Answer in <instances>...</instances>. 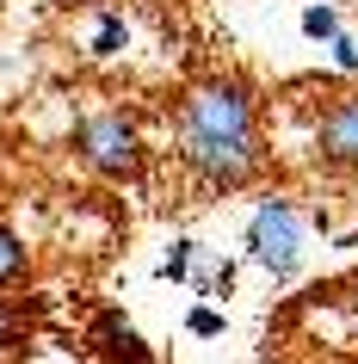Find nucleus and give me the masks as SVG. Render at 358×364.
Listing matches in <instances>:
<instances>
[{"label": "nucleus", "instance_id": "f257e3e1", "mask_svg": "<svg viewBox=\"0 0 358 364\" xmlns=\"http://www.w3.org/2000/svg\"><path fill=\"white\" fill-rule=\"evenodd\" d=\"M173 142L210 192H241L260 173V105L241 80H198L179 112H173Z\"/></svg>", "mask_w": 358, "mask_h": 364}, {"label": "nucleus", "instance_id": "f03ea898", "mask_svg": "<svg viewBox=\"0 0 358 364\" xmlns=\"http://www.w3.org/2000/svg\"><path fill=\"white\" fill-rule=\"evenodd\" d=\"M241 247L272 284H290L302 272V253H309V216H302V204L284 198V192L260 198L253 216H247V229H241Z\"/></svg>", "mask_w": 358, "mask_h": 364}, {"label": "nucleus", "instance_id": "7ed1b4c3", "mask_svg": "<svg viewBox=\"0 0 358 364\" xmlns=\"http://www.w3.org/2000/svg\"><path fill=\"white\" fill-rule=\"evenodd\" d=\"M75 149L80 161L99 173V179H112V186H136L142 167H149V149H142V130H136L130 112H93L75 124Z\"/></svg>", "mask_w": 358, "mask_h": 364}, {"label": "nucleus", "instance_id": "20e7f679", "mask_svg": "<svg viewBox=\"0 0 358 364\" xmlns=\"http://www.w3.org/2000/svg\"><path fill=\"white\" fill-rule=\"evenodd\" d=\"M315 154L339 173H358V93H339L315 117Z\"/></svg>", "mask_w": 358, "mask_h": 364}, {"label": "nucleus", "instance_id": "39448f33", "mask_svg": "<svg viewBox=\"0 0 358 364\" xmlns=\"http://www.w3.org/2000/svg\"><path fill=\"white\" fill-rule=\"evenodd\" d=\"M93 346H99L112 364H154V352L142 346V333L130 327L124 309H99V315H93Z\"/></svg>", "mask_w": 358, "mask_h": 364}, {"label": "nucleus", "instance_id": "423d86ee", "mask_svg": "<svg viewBox=\"0 0 358 364\" xmlns=\"http://www.w3.org/2000/svg\"><path fill=\"white\" fill-rule=\"evenodd\" d=\"M191 259H198V241H191V235H179V241L161 253L154 278H161V284H191Z\"/></svg>", "mask_w": 358, "mask_h": 364}, {"label": "nucleus", "instance_id": "0eeeda50", "mask_svg": "<svg viewBox=\"0 0 358 364\" xmlns=\"http://www.w3.org/2000/svg\"><path fill=\"white\" fill-rule=\"evenodd\" d=\"M25 266H31V253H25V241L6 223H0V284H13V278H25Z\"/></svg>", "mask_w": 358, "mask_h": 364}, {"label": "nucleus", "instance_id": "6e6552de", "mask_svg": "<svg viewBox=\"0 0 358 364\" xmlns=\"http://www.w3.org/2000/svg\"><path fill=\"white\" fill-rule=\"evenodd\" d=\"M130 43V25L117 19V13H99V25H93V56H117Z\"/></svg>", "mask_w": 358, "mask_h": 364}, {"label": "nucleus", "instance_id": "1a4fd4ad", "mask_svg": "<svg viewBox=\"0 0 358 364\" xmlns=\"http://www.w3.org/2000/svg\"><path fill=\"white\" fill-rule=\"evenodd\" d=\"M186 333H191V340H216V333H223V309H216V303H198L186 315Z\"/></svg>", "mask_w": 358, "mask_h": 364}, {"label": "nucleus", "instance_id": "9d476101", "mask_svg": "<svg viewBox=\"0 0 358 364\" xmlns=\"http://www.w3.org/2000/svg\"><path fill=\"white\" fill-rule=\"evenodd\" d=\"M302 31H309L315 43L339 38V13H334V6H309V13H302Z\"/></svg>", "mask_w": 358, "mask_h": 364}, {"label": "nucleus", "instance_id": "9b49d317", "mask_svg": "<svg viewBox=\"0 0 358 364\" xmlns=\"http://www.w3.org/2000/svg\"><path fill=\"white\" fill-rule=\"evenodd\" d=\"M228 290H235V259H223L210 278H198V296H228Z\"/></svg>", "mask_w": 358, "mask_h": 364}, {"label": "nucleus", "instance_id": "f8f14e48", "mask_svg": "<svg viewBox=\"0 0 358 364\" xmlns=\"http://www.w3.org/2000/svg\"><path fill=\"white\" fill-rule=\"evenodd\" d=\"M327 50H334V62L346 68V75H358V43L346 38V31H339V38H327Z\"/></svg>", "mask_w": 358, "mask_h": 364}, {"label": "nucleus", "instance_id": "ddd939ff", "mask_svg": "<svg viewBox=\"0 0 358 364\" xmlns=\"http://www.w3.org/2000/svg\"><path fill=\"white\" fill-rule=\"evenodd\" d=\"M339 309H346V321H352V340H358V284L339 296Z\"/></svg>", "mask_w": 358, "mask_h": 364}]
</instances>
